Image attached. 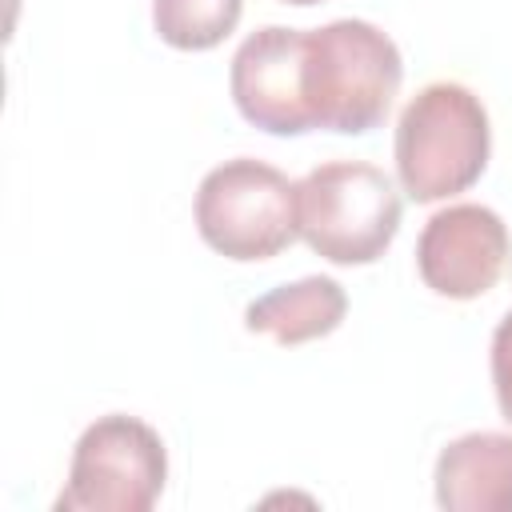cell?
Masks as SVG:
<instances>
[{"instance_id":"obj_5","label":"cell","mask_w":512,"mask_h":512,"mask_svg":"<svg viewBox=\"0 0 512 512\" xmlns=\"http://www.w3.org/2000/svg\"><path fill=\"white\" fill-rule=\"evenodd\" d=\"M168 480V452L152 424L108 412L92 420L68 464L56 512H148Z\"/></svg>"},{"instance_id":"obj_10","label":"cell","mask_w":512,"mask_h":512,"mask_svg":"<svg viewBox=\"0 0 512 512\" xmlns=\"http://www.w3.org/2000/svg\"><path fill=\"white\" fill-rule=\"evenodd\" d=\"M244 0H152V28L180 52H208L236 32Z\"/></svg>"},{"instance_id":"obj_11","label":"cell","mask_w":512,"mask_h":512,"mask_svg":"<svg viewBox=\"0 0 512 512\" xmlns=\"http://www.w3.org/2000/svg\"><path fill=\"white\" fill-rule=\"evenodd\" d=\"M492 388H496V408L512 428V312L492 332Z\"/></svg>"},{"instance_id":"obj_3","label":"cell","mask_w":512,"mask_h":512,"mask_svg":"<svg viewBox=\"0 0 512 512\" xmlns=\"http://www.w3.org/2000/svg\"><path fill=\"white\" fill-rule=\"evenodd\" d=\"M400 188L368 160H328L296 180L300 240L332 264H372L400 228Z\"/></svg>"},{"instance_id":"obj_6","label":"cell","mask_w":512,"mask_h":512,"mask_svg":"<svg viewBox=\"0 0 512 512\" xmlns=\"http://www.w3.org/2000/svg\"><path fill=\"white\" fill-rule=\"evenodd\" d=\"M512 240L504 220L484 204H448L428 216L416 240L420 280L448 300H476L504 276Z\"/></svg>"},{"instance_id":"obj_8","label":"cell","mask_w":512,"mask_h":512,"mask_svg":"<svg viewBox=\"0 0 512 512\" xmlns=\"http://www.w3.org/2000/svg\"><path fill=\"white\" fill-rule=\"evenodd\" d=\"M436 504L448 512H512V436L468 432L436 456Z\"/></svg>"},{"instance_id":"obj_4","label":"cell","mask_w":512,"mask_h":512,"mask_svg":"<svg viewBox=\"0 0 512 512\" xmlns=\"http://www.w3.org/2000/svg\"><path fill=\"white\" fill-rule=\"evenodd\" d=\"M196 228L228 260H268L296 236V184L264 160L236 156L216 164L196 188Z\"/></svg>"},{"instance_id":"obj_1","label":"cell","mask_w":512,"mask_h":512,"mask_svg":"<svg viewBox=\"0 0 512 512\" xmlns=\"http://www.w3.org/2000/svg\"><path fill=\"white\" fill-rule=\"evenodd\" d=\"M400 80V48L376 24L348 16L304 32V104L312 128L344 136L372 132L384 124Z\"/></svg>"},{"instance_id":"obj_12","label":"cell","mask_w":512,"mask_h":512,"mask_svg":"<svg viewBox=\"0 0 512 512\" xmlns=\"http://www.w3.org/2000/svg\"><path fill=\"white\" fill-rule=\"evenodd\" d=\"M280 4H296V8H308V4H324V0H280Z\"/></svg>"},{"instance_id":"obj_9","label":"cell","mask_w":512,"mask_h":512,"mask_svg":"<svg viewBox=\"0 0 512 512\" xmlns=\"http://www.w3.org/2000/svg\"><path fill=\"white\" fill-rule=\"evenodd\" d=\"M348 296L332 276H300L256 296L244 308V328L272 336L276 344H308L340 328Z\"/></svg>"},{"instance_id":"obj_2","label":"cell","mask_w":512,"mask_h":512,"mask_svg":"<svg viewBox=\"0 0 512 512\" xmlns=\"http://www.w3.org/2000/svg\"><path fill=\"white\" fill-rule=\"evenodd\" d=\"M492 128L480 96L456 80L424 84L396 120V180L416 204L448 200L480 180Z\"/></svg>"},{"instance_id":"obj_7","label":"cell","mask_w":512,"mask_h":512,"mask_svg":"<svg viewBox=\"0 0 512 512\" xmlns=\"http://www.w3.org/2000/svg\"><path fill=\"white\" fill-rule=\"evenodd\" d=\"M228 88L248 124L272 136L312 132V116L304 104V28L264 24L240 40Z\"/></svg>"}]
</instances>
